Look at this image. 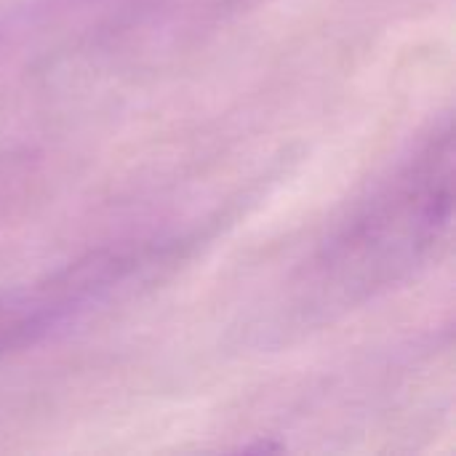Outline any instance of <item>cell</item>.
Segmentation results:
<instances>
[{
	"instance_id": "cell-1",
	"label": "cell",
	"mask_w": 456,
	"mask_h": 456,
	"mask_svg": "<svg viewBox=\"0 0 456 456\" xmlns=\"http://www.w3.org/2000/svg\"><path fill=\"white\" fill-rule=\"evenodd\" d=\"M454 134H438L318 259V289L358 302L411 273L446 235L454 206Z\"/></svg>"
}]
</instances>
